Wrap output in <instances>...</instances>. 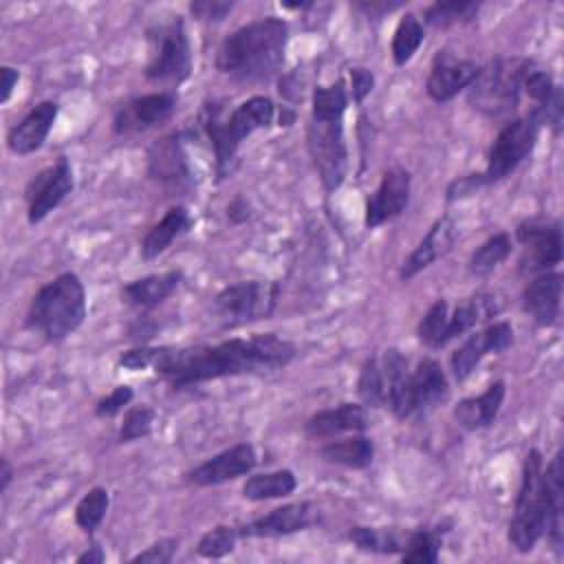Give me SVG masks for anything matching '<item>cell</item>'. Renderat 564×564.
I'll return each instance as SVG.
<instances>
[{"mask_svg":"<svg viewBox=\"0 0 564 564\" xmlns=\"http://www.w3.org/2000/svg\"><path fill=\"white\" fill-rule=\"evenodd\" d=\"M319 456L330 465H341L348 469H366L375 458V445L366 436H350V438L330 441L322 445Z\"/></svg>","mask_w":564,"mask_h":564,"instance_id":"obj_30","label":"cell"},{"mask_svg":"<svg viewBox=\"0 0 564 564\" xmlns=\"http://www.w3.org/2000/svg\"><path fill=\"white\" fill-rule=\"evenodd\" d=\"M284 7L286 9H308V7H313L311 2H284Z\"/></svg>","mask_w":564,"mask_h":564,"instance_id":"obj_52","label":"cell"},{"mask_svg":"<svg viewBox=\"0 0 564 564\" xmlns=\"http://www.w3.org/2000/svg\"><path fill=\"white\" fill-rule=\"evenodd\" d=\"M176 110V97L172 93H150L126 101L117 108L112 119L115 134H134L167 121Z\"/></svg>","mask_w":564,"mask_h":564,"instance_id":"obj_18","label":"cell"},{"mask_svg":"<svg viewBox=\"0 0 564 564\" xmlns=\"http://www.w3.org/2000/svg\"><path fill=\"white\" fill-rule=\"evenodd\" d=\"M449 317V304L445 300H436L423 319L419 322L416 335L427 348H443L445 346V328Z\"/></svg>","mask_w":564,"mask_h":564,"instance_id":"obj_39","label":"cell"},{"mask_svg":"<svg viewBox=\"0 0 564 564\" xmlns=\"http://www.w3.org/2000/svg\"><path fill=\"white\" fill-rule=\"evenodd\" d=\"M441 551V531L438 529H416L408 533L401 560L408 564H434Z\"/></svg>","mask_w":564,"mask_h":564,"instance_id":"obj_36","label":"cell"},{"mask_svg":"<svg viewBox=\"0 0 564 564\" xmlns=\"http://www.w3.org/2000/svg\"><path fill=\"white\" fill-rule=\"evenodd\" d=\"M104 560H106V553H104L101 546H97V544L88 546L82 555H77V562H79V564H101Z\"/></svg>","mask_w":564,"mask_h":564,"instance_id":"obj_50","label":"cell"},{"mask_svg":"<svg viewBox=\"0 0 564 564\" xmlns=\"http://www.w3.org/2000/svg\"><path fill=\"white\" fill-rule=\"evenodd\" d=\"M379 361L388 388L386 405L397 419H425L447 399L449 383L436 359L425 357L410 370L408 359L397 348H388Z\"/></svg>","mask_w":564,"mask_h":564,"instance_id":"obj_4","label":"cell"},{"mask_svg":"<svg viewBox=\"0 0 564 564\" xmlns=\"http://www.w3.org/2000/svg\"><path fill=\"white\" fill-rule=\"evenodd\" d=\"M280 284L264 280H245L225 286L214 297V311L225 328H238L269 317L278 304Z\"/></svg>","mask_w":564,"mask_h":564,"instance_id":"obj_11","label":"cell"},{"mask_svg":"<svg viewBox=\"0 0 564 564\" xmlns=\"http://www.w3.org/2000/svg\"><path fill=\"white\" fill-rule=\"evenodd\" d=\"M75 176L66 156H59L53 165L40 170L24 187L26 220L29 225L42 223L59 203L73 192Z\"/></svg>","mask_w":564,"mask_h":564,"instance_id":"obj_13","label":"cell"},{"mask_svg":"<svg viewBox=\"0 0 564 564\" xmlns=\"http://www.w3.org/2000/svg\"><path fill=\"white\" fill-rule=\"evenodd\" d=\"M86 319V291L75 273H62L46 282L31 300L26 328L44 341L57 344L75 333Z\"/></svg>","mask_w":564,"mask_h":564,"instance_id":"obj_6","label":"cell"},{"mask_svg":"<svg viewBox=\"0 0 564 564\" xmlns=\"http://www.w3.org/2000/svg\"><path fill=\"white\" fill-rule=\"evenodd\" d=\"M375 86V75L368 68H352L350 70V97L352 101L361 104Z\"/></svg>","mask_w":564,"mask_h":564,"instance_id":"obj_46","label":"cell"},{"mask_svg":"<svg viewBox=\"0 0 564 564\" xmlns=\"http://www.w3.org/2000/svg\"><path fill=\"white\" fill-rule=\"evenodd\" d=\"M511 253V238L509 234L500 231L487 238L469 258V273L476 278H485L494 273Z\"/></svg>","mask_w":564,"mask_h":564,"instance_id":"obj_35","label":"cell"},{"mask_svg":"<svg viewBox=\"0 0 564 564\" xmlns=\"http://www.w3.org/2000/svg\"><path fill=\"white\" fill-rule=\"evenodd\" d=\"M192 75V46L181 15L148 29L145 77L154 84L178 86Z\"/></svg>","mask_w":564,"mask_h":564,"instance_id":"obj_9","label":"cell"},{"mask_svg":"<svg viewBox=\"0 0 564 564\" xmlns=\"http://www.w3.org/2000/svg\"><path fill=\"white\" fill-rule=\"evenodd\" d=\"M256 463H258V456L253 445L238 443L212 456L209 460L196 465L192 471L185 474V480L196 487H216V485L236 480L240 476H247L249 471H253Z\"/></svg>","mask_w":564,"mask_h":564,"instance_id":"obj_16","label":"cell"},{"mask_svg":"<svg viewBox=\"0 0 564 564\" xmlns=\"http://www.w3.org/2000/svg\"><path fill=\"white\" fill-rule=\"evenodd\" d=\"M522 90L535 101L533 112L542 119V123L551 126L553 132L557 134L562 128V88L553 82L549 70L531 66L522 82Z\"/></svg>","mask_w":564,"mask_h":564,"instance_id":"obj_26","label":"cell"},{"mask_svg":"<svg viewBox=\"0 0 564 564\" xmlns=\"http://www.w3.org/2000/svg\"><path fill=\"white\" fill-rule=\"evenodd\" d=\"M425 40V29H423V22L414 15V13H405L397 29H394V35H392V44H390V51H392V59L397 66H405L414 53L419 51V46L423 44Z\"/></svg>","mask_w":564,"mask_h":564,"instance_id":"obj_33","label":"cell"},{"mask_svg":"<svg viewBox=\"0 0 564 564\" xmlns=\"http://www.w3.org/2000/svg\"><path fill=\"white\" fill-rule=\"evenodd\" d=\"M531 66L533 62L524 57H496L480 66V73L469 86V104L491 119L513 115Z\"/></svg>","mask_w":564,"mask_h":564,"instance_id":"obj_8","label":"cell"},{"mask_svg":"<svg viewBox=\"0 0 564 564\" xmlns=\"http://www.w3.org/2000/svg\"><path fill=\"white\" fill-rule=\"evenodd\" d=\"M227 218L234 223V225H240L245 220L251 218V207L245 198H234L229 205H227Z\"/></svg>","mask_w":564,"mask_h":564,"instance_id":"obj_48","label":"cell"},{"mask_svg":"<svg viewBox=\"0 0 564 564\" xmlns=\"http://www.w3.org/2000/svg\"><path fill=\"white\" fill-rule=\"evenodd\" d=\"M156 350H159V346L156 348H152V346H137V348H130V350L121 352L117 364L121 368H128V370H145V368H152Z\"/></svg>","mask_w":564,"mask_h":564,"instance_id":"obj_45","label":"cell"},{"mask_svg":"<svg viewBox=\"0 0 564 564\" xmlns=\"http://www.w3.org/2000/svg\"><path fill=\"white\" fill-rule=\"evenodd\" d=\"M108 505H110V496H108V491L104 487L88 489L82 496V500L77 502V507H75V522H77V527L84 533L93 535L95 529L101 524V520H104V516L108 511Z\"/></svg>","mask_w":564,"mask_h":564,"instance_id":"obj_38","label":"cell"},{"mask_svg":"<svg viewBox=\"0 0 564 564\" xmlns=\"http://www.w3.org/2000/svg\"><path fill=\"white\" fill-rule=\"evenodd\" d=\"M368 427V414L359 403H341L337 408L315 412L304 432L308 438H333L344 432H364Z\"/></svg>","mask_w":564,"mask_h":564,"instance_id":"obj_25","label":"cell"},{"mask_svg":"<svg viewBox=\"0 0 564 564\" xmlns=\"http://www.w3.org/2000/svg\"><path fill=\"white\" fill-rule=\"evenodd\" d=\"M544 478V500H546V531L549 542L560 551L564 540V452H555V456L542 467Z\"/></svg>","mask_w":564,"mask_h":564,"instance_id":"obj_24","label":"cell"},{"mask_svg":"<svg viewBox=\"0 0 564 564\" xmlns=\"http://www.w3.org/2000/svg\"><path fill=\"white\" fill-rule=\"evenodd\" d=\"M410 172L405 167H390L383 172L379 187L366 203V227L375 229L392 218H397L410 203Z\"/></svg>","mask_w":564,"mask_h":564,"instance_id":"obj_19","label":"cell"},{"mask_svg":"<svg viewBox=\"0 0 564 564\" xmlns=\"http://www.w3.org/2000/svg\"><path fill=\"white\" fill-rule=\"evenodd\" d=\"M148 174L167 189H187L194 183L187 154L176 132L165 134L150 145Z\"/></svg>","mask_w":564,"mask_h":564,"instance_id":"obj_15","label":"cell"},{"mask_svg":"<svg viewBox=\"0 0 564 564\" xmlns=\"http://www.w3.org/2000/svg\"><path fill=\"white\" fill-rule=\"evenodd\" d=\"M181 282H183V271H178V269L145 275V278L128 282L121 289V300L134 308H143V311L154 308V306L163 304L178 289Z\"/></svg>","mask_w":564,"mask_h":564,"instance_id":"obj_28","label":"cell"},{"mask_svg":"<svg viewBox=\"0 0 564 564\" xmlns=\"http://www.w3.org/2000/svg\"><path fill=\"white\" fill-rule=\"evenodd\" d=\"M57 104L55 101H40L33 106L7 134V145L13 154H33L40 150L57 119Z\"/></svg>","mask_w":564,"mask_h":564,"instance_id":"obj_21","label":"cell"},{"mask_svg":"<svg viewBox=\"0 0 564 564\" xmlns=\"http://www.w3.org/2000/svg\"><path fill=\"white\" fill-rule=\"evenodd\" d=\"M176 546H178V540L174 538H163L159 542H152L145 551L137 553L130 562H143V564H167L172 562L174 553H176Z\"/></svg>","mask_w":564,"mask_h":564,"instance_id":"obj_43","label":"cell"},{"mask_svg":"<svg viewBox=\"0 0 564 564\" xmlns=\"http://www.w3.org/2000/svg\"><path fill=\"white\" fill-rule=\"evenodd\" d=\"M0 77H2V86H0V104H7L11 93H13V86L18 84L20 79V73L11 66H2L0 68Z\"/></svg>","mask_w":564,"mask_h":564,"instance_id":"obj_49","label":"cell"},{"mask_svg":"<svg viewBox=\"0 0 564 564\" xmlns=\"http://www.w3.org/2000/svg\"><path fill=\"white\" fill-rule=\"evenodd\" d=\"M564 278L557 271H546L533 278L522 291V311L540 326H551L560 317Z\"/></svg>","mask_w":564,"mask_h":564,"instance_id":"obj_20","label":"cell"},{"mask_svg":"<svg viewBox=\"0 0 564 564\" xmlns=\"http://www.w3.org/2000/svg\"><path fill=\"white\" fill-rule=\"evenodd\" d=\"M478 73L480 64H476L474 59H460L449 51H438L432 59L425 90L436 104H445L454 99L460 90L469 88Z\"/></svg>","mask_w":564,"mask_h":564,"instance_id":"obj_17","label":"cell"},{"mask_svg":"<svg viewBox=\"0 0 564 564\" xmlns=\"http://www.w3.org/2000/svg\"><path fill=\"white\" fill-rule=\"evenodd\" d=\"M132 397H134V392H132L130 386H117V388H112L104 399L97 401L95 414H97L99 419H110V416L119 414V412L132 401Z\"/></svg>","mask_w":564,"mask_h":564,"instance_id":"obj_42","label":"cell"},{"mask_svg":"<svg viewBox=\"0 0 564 564\" xmlns=\"http://www.w3.org/2000/svg\"><path fill=\"white\" fill-rule=\"evenodd\" d=\"M11 478H13V469H11L9 460H7V458H2V471H0V491H2V494L7 491V487H9Z\"/></svg>","mask_w":564,"mask_h":564,"instance_id":"obj_51","label":"cell"},{"mask_svg":"<svg viewBox=\"0 0 564 564\" xmlns=\"http://www.w3.org/2000/svg\"><path fill=\"white\" fill-rule=\"evenodd\" d=\"M456 242V225L449 216L438 218L430 231L423 236V240L412 249V253L403 260L401 264V280H412L414 275H419L423 269H427L432 262H436L438 258H443L452 245Z\"/></svg>","mask_w":564,"mask_h":564,"instance_id":"obj_23","label":"cell"},{"mask_svg":"<svg viewBox=\"0 0 564 564\" xmlns=\"http://www.w3.org/2000/svg\"><path fill=\"white\" fill-rule=\"evenodd\" d=\"M505 381H494L491 386H487L485 392H480L478 397H467V399H460L454 408V419L460 427L465 430H482V427H489L500 408H502V401H505Z\"/></svg>","mask_w":564,"mask_h":564,"instance_id":"obj_27","label":"cell"},{"mask_svg":"<svg viewBox=\"0 0 564 564\" xmlns=\"http://www.w3.org/2000/svg\"><path fill=\"white\" fill-rule=\"evenodd\" d=\"M275 117V106L269 97L256 95L238 104L234 110H225L220 101H207L200 110V126L214 148L218 178H223L238 154L240 143L256 130L269 128Z\"/></svg>","mask_w":564,"mask_h":564,"instance_id":"obj_5","label":"cell"},{"mask_svg":"<svg viewBox=\"0 0 564 564\" xmlns=\"http://www.w3.org/2000/svg\"><path fill=\"white\" fill-rule=\"evenodd\" d=\"M405 538L394 529H379V527H352L348 531V540L359 551L381 553V555L401 553L405 546Z\"/></svg>","mask_w":564,"mask_h":564,"instance_id":"obj_32","label":"cell"},{"mask_svg":"<svg viewBox=\"0 0 564 564\" xmlns=\"http://www.w3.org/2000/svg\"><path fill=\"white\" fill-rule=\"evenodd\" d=\"M542 126V119L533 110L520 119L507 121L491 143L485 172L474 174L476 185H491L516 172L518 165L531 156Z\"/></svg>","mask_w":564,"mask_h":564,"instance_id":"obj_10","label":"cell"},{"mask_svg":"<svg viewBox=\"0 0 564 564\" xmlns=\"http://www.w3.org/2000/svg\"><path fill=\"white\" fill-rule=\"evenodd\" d=\"M297 487V478L291 469H275L264 474H253L242 485V496L247 500L260 502V500H273L291 496Z\"/></svg>","mask_w":564,"mask_h":564,"instance_id":"obj_31","label":"cell"},{"mask_svg":"<svg viewBox=\"0 0 564 564\" xmlns=\"http://www.w3.org/2000/svg\"><path fill=\"white\" fill-rule=\"evenodd\" d=\"M154 419H156V412L150 405H132L123 414V421L117 434L119 443H132V441L145 438L152 432Z\"/></svg>","mask_w":564,"mask_h":564,"instance_id":"obj_41","label":"cell"},{"mask_svg":"<svg viewBox=\"0 0 564 564\" xmlns=\"http://www.w3.org/2000/svg\"><path fill=\"white\" fill-rule=\"evenodd\" d=\"M295 355L297 350L289 339L275 333H258L218 344L159 346L152 370L178 390L236 375L273 372L289 366Z\"/></svg>","mask_w":564,"mask_h":564,"instance_id":"obj_1","label":"cell"},{"mask_svg":"<svg viewBox=\"0 0 564 564\" xmlns=\"http://www.w3.org/2000/svg\"><path fill=\"white\" fill-rule=\"evenodd\" d=\"M516 238L524 247L520 260L524 273H546L562 262V225L557 218H529L518 225Z\"/></svg>","mask_w":564,"mask_h":564,"instance_id":"obj_12","label":"cell"},{"mask_svg":"<svg viewBox=\"0 0 564 564\" xmlns=\"http://www.w3.org/2000/svg\"><path fill=\"white\" fill-rule=\"evenodd\" d=\"M352 7L368 18H381V15L399 9L401 2L399 0H392V2L390 0H359V2H352Z\"/></svg>","mask_w":564,"mask_h":564,"instance_id":"obj_47","label":"cell"},{"mask_svg":"<svg viewBox=\"0 0 564 564\" xmlns=\"http://www.w3.org/2000/svg\"><path fill=\"white\" fill-rule=\"evenodd\" d=\"M513 344V328L509 322H494L482 330L471 333L452 352V372L456 381H465L487 355H498Z\"/></svg>","mask_w":564,"mask_h":564,"instance_id":"obj_14","label":"cell"},{"mask_svg":"<svg viewBox=\"0 0 564 564\" xmlns=\"http://www.w3.org/2000/svg\"><path fill=\"white\" fill-rule=\"evenodd\" d=\"M189 227V212L183 205H172L163 218L148 229V234L141 240V256L143 260L159 258L183 231Z\"/></svg>","mask_w":564,"mask_h":564,"instance_id":"obj_29","label":"cell"},{"mask_svg":"<svg viewBox=\"0 0 564 564\" xmlns=\"http://www.w3.org/2000/svg\"><path fill=\"white\" fill-rule=\"evenodd\" d=\"M542 454L529 449L522 463L520 489L516 496L513 513L509 520V544L518 553H529L535 549L546 531V500H544V478H542Z\"/></svg>","mask_w":564,"mask_h":564,"instance_id":"obj_7","label":"cell"},{"mask_svg":"<svg viewBox=\"0 0 564 564\" xmlns=\"http://www.w3.org/2000/svg\"><path fill=\"white\" fill-rule=\"evenodd\" d=\"M346 106L348 88L344 79L328 86H317L313 90L306 143L326 192H335L344 183L348 170V150L344 137Z\"/></svg>","mask_w":564,"mask_h":564,"instance_id":"obj_3","label":"cell"},{"mask_svg":"<svg viewBox=\"0 0 564 564\" xmlns=\"http://www.w3.org/2000/svg\"><path fill=\"white\" fill-rule=\"evenodd\" d=\"M289 44L282 18H258L229 33L216 51V68L238 82H267L280 73Z\"/></svg>","mask_w":564,"mask_h":564,"instance_id":"obj_2","label":"cell"},{"mask_svg":"<svg viewBox=\"0 0 564 564\" xmlns=\"http://www.w3.org/2000/svg\"><path fill=\"white\" fill-rule=\"evenodd\" d=\"M240 538L236 527H227V524H218L214 529H209L207 533L200 535L198 544H196V553L200 557L207 560H218L229 555L236 549V540Z\"/></svg>","mask_w":564,"mask_h":564,"instance_id":"obj_40","label":"cell"},{"mask_svg":"<svg viewBox=\"0 0 564 564\" xmlns=\"http://www.w3.org/2000/svg\"><path fill=\"white\" fill-rule=\"evenodd\" d=\"M311 502H289L262 518H256L238 529L240 538H282L297 533L311 524Z\"/></svg>","mask_w":564,"mask_h":564,"instance_id":"obj_22","label":"cell"},{"mask_svg":"<svg viewBox=\"0 0 564 564\" xmlns=\"http://www.w3.org/2000/svg\"><path fill=\"white\" fill-rule=\"evenodd\" d=\"M357 392L366 405H372V408L386 405L388 388H386V377H383L379 357L372 355L364 361V366L359 370V379H357Z\"/></svg>","mask_w":564,"mask_h":564,"instance_id":"obj_37","label":"cell"},{"mask_svg":"<svg viewBox=\"0 0 564 564\" xmlns=\"http://www.w3.org/2000/svg\"><path fill=\"white\" fill-rule=\"evenodd\" d=\"M231 9H234V2H227V0H194V2H189V11L194 13V18L207 20V22H220Z\"/></svg>","mask_w":564,"mask_h":564,"instance_id":"obj_44","label":"cell"},{"mask_svg":"<svg viewBox=\"0 0 564 564\" xmlns=\"http://www.w3.org/2000/svg\"><path fill=\"white\" fill-rule=\"evenodd\" d=\"M480 11V2H469V0H438L425 7L423 20L430 26L436 29H447L452 24H465L471 22Z\"/></svg>","mask_w":564,"mask_h":564,"instance_id":"obj_34","label":"cell"}]
</instances>
